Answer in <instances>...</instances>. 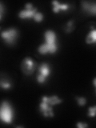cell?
<instances>
[{
    "label": "cell",
    "mask_w": 96,
    "mask_h": 128,
    "mask_svg": "<svg viewBox=\"0 0 96 128\" xmlns=\"http://www.w3.org/2000/svg\"><path fill=\"white\" fill-rule=\"evenodd\" d=\"M2 17H3V14H1V13H0V21H1V20H2Z\"/></svg>",
    "instance_id": "cell-18"
},
{
    "label": "cell",
    "mask_w": 96,
    "mask_h": 128,
    "mask_svg": "<svg viewBox=\"0 0 96 128\" xmlns=\"http://www.w3.org/2000/svg\"><path fill=\"white\" fill-rule=\"evenodd\" d=\"M75 98H76V101H77V103L80 106H82L86 103V98L85 97H79V96H77Z\"/></svg>",
    "instance_id": "cell-14"
},
{
    "label": "cell",
    "mask_w": 96,
    "mask_h": 128,
    "mask_svg": "<svg viewBox=\"0 0 96 128\" xmlns=\"http://www.w3.org/2000/svg\"><path fill=\"white\" fill-rule=\"evenodd\" d=\"M52 5H53V11L54 13H59V11H65L70 8V5L68 3H61L58 1L54 0L52 1Z\"/></svg>",
    "instance_id": "cell-9"
},
{
    "label": "cell",
    "mask_w": 96,
    "mask_h": 128,
    "mask_svg": "<svg viewBox=\"0 0 96 128\" xmlns=\"http://www.w3.org/2000/svg\"><path fill=\"white\" fill-rule=\"evenodd\" d=\"M4 12H5V6L2 2H0V13L4 14Z\"/></svg>",
    "instance_id": "cell-17"
},
{
    "label": "cell",
    "mask_w": 96,
    "mask_h": 128,
    "mask_svg": "<svg viewBox=\"0 0 96 128\" xmlns=\"http://www.w3.org/2000/svg\"><path fill=\"white\" fill-rule=\"evenodd\" d=\"M43 18H44V15H43V14L42 13V12L37 11L34 14V17H33V19L36 22H42V20H43Z\"/></svg>",
    "instance_id": "cell-13"
},
{
    "label": "cell",
    "mask_w": 96,
    "mask_h": 128,
    "mask_svg": "<svg viewBox=\"0 0 96 128\" xmlns=\"http://www.w3.org/2000/svg\"><path fill=\"white\" fill-rule=\"evenodd\" d=\"M95 42H96V30L94 28H92L86 35V42L87 44H94L95 43Z\"/></svg>",
    "instance_id": "cell-10"
},
{
    "label": "cell",
    "mask_w": 96,
    "mask_h": 128,
    "mask_svg": "<svg viewBox=\"0 0 96 128\" xmlns=\"http://www.w3.org/2000/svg\"><path fill=\"white\" fill-rule=\"evenodd\" d=\"M82 9L86 12L87 14L91 15H95L96 14V4L93 1H82L81 2Z\"/></svg>",
    "instance_id": "cell-8"
},
{
    "label": "cell",
    "mask_w": 96,
    "mask_h": 128,
    "mask_svg": "<svg viewBox=\"0 0 96 128\" xmlns=\"http://www.w3.org/2000/svg\"><path fill=\"white\" fill-rule=\"evenodd\" d=\"M0 87L5 90L10 89V88H11L10 81L6 78H0Z\"/></svg>",
    "instance_id": "cell-11"
},
{
    "label": "cell",
    "mask_w": 96,
    "mask_h": 128,
    "mask_svg": "<svg viewBox=\"0 0 96 128\" xmlns=\"http://www.w3.org/2000/svg\"><path fill=\"white\" fill-rule=\"evenodd\" d=\"M74 20L71 19V20H70V21L66 23V25L65 28H64V30H65V31L66 32V33H70V32L74 30Z\"/></svg>",
    "instance_id": "cell-12"
},
{
    "label": "cell",
    "mask_w": 96,
    "mask_h": 128,
    "mask_svg": "<svg viewBox=\"0 0 96 128\" xmlns=\"http://www.w3.org/2000/svg\"><path fill=\"white\" fill-rule=\"evenodd\" d=\"M38 74L36 77V79H37V82L38 83H44L46 81L47 78L49 77L50 74V66L48 63L46 62H42V64H40L38 68Z\"/></svg>",
    "instance_id": "cell-5"
},
{
    "label": "cell",
    "mask_w": 96,
    "mask_h": 128,
    "mask_svg": "<svg viewBox=\"0 0 96 128\" xmlns=\"http://www.w3.org/2000/svg\"><path fill=\"white\" fill-rule=\"evenodd\" d=\"M76 126L78 127V128H86L88 126L87 123H85V122H78L76 124Z\"/></svg>",
    "instance_id": "cell-16"
},
{
    "label": "cell",
    "mask_w": 96,
    "mask_h": 128,
    "mask_svg": "<svg viewBox=\"0 0 96 128\" xmlns=\"http://www.w3.org/2000/svg\"><path fill=\"white\" fill-rule=\"evenodd\" d=\"M57 34L53 30H46L44 32V42L38 48V52L41 54H55L58 50Z\"/></svg>",
    "instance_id": "cell-1"
},
{
    "label": "cell",
    "mask_w": 96,
    "mask_h": 128,
    "mask_svg": "<svg viewBox=\"0 0 96 128\" xmlns=\"http://www.w3.org/2000/svg\"><path fill=\"white\" fill-rule=\"evenodd\" d=\"M95 111H96V106H90L88 108V116L90 118H94L95 116Z\"/></svg>",
    "instance_id": "cell-15"
},
{
    "label": "cell",
    "mask_w": 96,
    "mask_h": 128,
    "mask_svg": "<svg viewBox=\"0 0 96 128\" xmlns=\"http://www.w3.org/2000/svg\"><path fill=\"white\" fill-rule=\"evenodd\" d=\"M62 99L60 98L58 95H44L42 97L39 104V111L45 118H52L54 115L53 107L62 103Z\"/></svg>",
    "instance_id": "cell-2"
},
{
    "label": "cell",
    "mask_w": 96,
    "mask_h": 128,
    "mask_svg": "<svg viewBox=\"0 0 96 128\" xmlns=\"http://www.w3.org/2000/svg\"><path fill=\"white\" fill-rule=\"evenodd\" d=\"M2 39L7 45L12 46L16 42L18 37V31L15 27H10L0 33Z\"/></svg>",
    "instance_id": "cell-4"
},
{
    "label": "cell",
    "mask_w": 96,
    "mask_h": 128,
    "mask_svg": "<svg viewBox=\"0 0 96 128\" xmlns=\"http://www.w3.org/2000/svg\"><path fill=\"white\" fill-rule=\"evenodd\" d=\"M38 11V8L34 6L31 2H27L25 8L18 12V17L21 19H30L33 18L34 14Z\"/></svg>",
    "instance_id": "cell-6"
},
{
    "label": "cell",
    "mask_w": 96,
    "mask_h": 128,
    "mask_svg": "<svg viewBox=\"0 0 96 128\" xmlns=\"http://www.w3.org/2000/svg\"><path fill=\"white\" fill-rule=\"evenodd\" d=\"M36 62L30 57H26L22 60L21 64V69L26 75H30L34 73L36 69Z\"/></svg>",
    "instance_id": "cell-7"
},
{
    "label": "cell",
    "mask_w": 96,
    "mask_h": 128,
    "mask_svg": "<svg viewBox=\"0 0 96 128\" xmlns=\"http://www.w3.org/2000/svg\"><path fill=\"white\" fill-rule=\"evenodd\" d=\"M14 120V109L11 104L4 100L0 103V121L6 124H11Z\"/></svg>",
    "instance_id": "cell-3"
}]
</instances>
